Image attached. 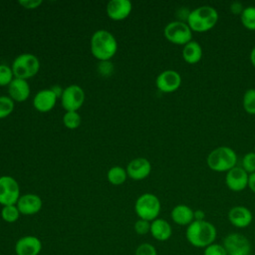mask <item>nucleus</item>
<instances>
[{
	"instance_id": "f257e3e1",
	"label": "nucleus",
	"mask_w": 255,
	"mask_h": 255,
	"mask_svg": "<svg viewBox=\"0 0 255 255\" xmlns=\"http://www.w3.org/2000/svg\"><path fill=\"white\" fill-rule=\"evenodd\" d=\"M216 236V227L207 220H194L186 227L185 231L188 243L196 248H206L214 243Z\"/></svg>"
},
{
	"instance_id": "f03ea898",
	"label": "nucleus",
	"mask_w": 255,
	"mask_h": 255,
	"mask_svg": "<svg viewBox=\"0 0 255 255\" xmlns=\"http://www.w3.org/2000/svg\"><path fill=\"white\" fill-rule=\"evenodd\" d=\"M218 12L209 5H203L190 11L187 25L192 32L204 33L211 30L218 21Z\"/></svg>"
},
{
	"instance_id": "7ed1b4c3",
	"label": "nucleus",
	"mask_w": 255,
	"mask_h": 255,
	"mask_svg": "<svg viewBox=\"0 0 255 255\" xmlns=\"http://www.w3.org/2000/svg\"><path fill=\"white\" fill-rule=\"evenodd\" d=\"M118 43L112 33L107 30L96 31L91 38V52L100 61H110L117 53Z\"/></svg>"
},
{
	"instance_id": "20e7f679",
	"label": "nucleus",
	"mask_w": 255,
	"mask_h": 255,
	"mask_svg": "<svg viewBox=\"0 0 255 255\" xmlns=\"http://www.w3.org/2000/svg\"><path fill=\"white\" fill-rule=\"evenodd\" d=\"M206 163L215 172H227L236 166L237 154L229 146H218L208 153Z\"/></svg>"
},
{
	"instance_id": "39448f33",
	"label": "nucleus",
	"mask_w": 255,
	"mask_h": 255,
	"mask_svg": "<svg viewBox=\"0 0 255 255\" xmlns=\"http://www.w3.org/2000/svg\"><path fill=\"white\" fill-rule=\"evenodd\" d=\"M160 208L161 205L158 197L152 193L141 194L134 204V211L138 218L149 222L158 218Z\"/></svg>"
},
{
	"instance_id": "423d86ee",
	"label": "nucleus",
	"mask_w": 255,
	"mask_h": 255,
	"mask_svg": "<svg viewBox=\"0 0 255 255\" xmlns=\"http://www.w3.org/2000/svg\"><path fill=\"white\" fill-rule=\"evenodd\" d=\"M40 69L39 59L30 53H24L17 56L12 64V71L15 78L29 79L34 77Z\"/></svg>"
},
{
	"instance_id": "0eeeda50",
	"label": "nucleus",
	"mask_w": 255,
	"mask_h": 255,
	"mask_svg": "<svg viewBox=\"0 0 255 255\" xmlns=\"http://www.w3.org/2000/svg\"><path fill=\"white\" fill-rule=\"evenodd\" d=\"M163 35L165 39L175 45L184 46L192 41V31L185 22L178 20L171 21L164 27Z\"/></svg>"
},
{
	"instance_id": "6e6552de",
	"label": "nucleus",
	"mask_w": 255,
	"mask_h": 255,
	"mask_svg": "<svg viewBox=\"0 0 255 255\" xmlns=\"http://www.w3.org/2000/svg\"><path fill=\"white\" fill-rule=\"evenodd\" d=\"M222 245L227 255H249L251 252V244L248 238L237 232L227 234L223 239Z\"/></svg>"
},
{
	"instance_id": "1a4fd4ad",
	"label": "nucleus",
	"mask_w": 255,
	"mask_h": 255,
	"mask_svg": "<svg viewBox=\"0 0 255 255\" xmlns=\"http://www.w3.org/2000/svg\"><path fill=\"white\" fill-rule=\"evenodd\" d=\"M20 198L18 182L9 175L0 176V204L15 205Z\"/></svg>"
},
{
	"instance_id": "9d476101",
	"label": "nucleus",
	"mask_w": 255,
	"mask_h": 255,
	"mask_svg": "<svg viewBox=\"0 0 255 255\" xmlns=\"http://www.w3.org/2000/svg\"><path fill=\"white\" fill-rule=\"evenodd\" d=\"M85 101L84 90L78 85H70L64 89L61 97L63 108L67 112H77Z\"/></svg>"
},
{
	"instance_id": "9b49d317",
	"label": "nucleus",
	"mask_w": 255,
	"mask_h": 255,
	"mask_svg": "<svg viewBox=\"0 0 255 255\" xmlns=\"http://www.w3.org/2000/svg\"><path fill=\"white\" fill-rule=\"evenodd\" d=\"M155 85L162 93H173L181 85V76L175 70H164L156 77Z\"/></svg>"
},
{
	"instance_id": "f8f14e48",
	"label": "nucleus",
	"mask_w": 255,
	"mask_h": 255,
	"mask_svg": "<svg viewBox=\"0 0 255 255\" xmlns=\"http://www.w3.org/2000/svg\"><path fill=\"white\" fill-rule=\"evenodd\" d=\"M248 179L249 174L241 166L237 165L227 171L225 175L226 186L233 192H240L248 187Z\"/></svg>"
},
{
	"instance_id": "ddd939ff",
	"label": "nucleus",
	"mask_w": 255,
	"mask_h": 255,
	"mask_svg": "<svg viewBox=\"0 0 255 255\" xmlns=\"http://www.w3.org/2000/svg\"><path fill=\"white\" fill-rule=\"evenodd\" d=\"M14 249L16 255H39L42 250V242L36 236L26 235L16 241Z\"/></svg>"
},
{
	"instance_id": "4468645a",
	"label": "nucleus",
	"mask_w": 255,
	"mask_h": 255,
	"mask_svg": "<svg viewBox=\"0 0 255 255\" xmlns=\"http://www.w3.org/2000/svg\"><path fill=\"white\" fill-rule=\"evenodd\" d=\"M227 217L228 221L237 228H245L249 226L253 219L252 212L243 205H236L230 208Z\"/></svg>"
},
{
	"instance_id": "2eb2a0df",
	"label": "nucleus",
	"mask_w": 255,
	"mask_h": 255,
	"mask_svg": "<svg viewBox=\"0 0 255 255\" xmlns=\"http://www.w3.org/2000/svg\"><path fill=\"white\" fill-rule=\"evenodd\" d=\"M151 171L150 162L144 157H136L128 162L127 166L128 176L134 180L144 179Z\"/></svg>"
},
{
	"instance_id": "dca6fc26",
	"label": "nucleus",
	"mask_w": 255,
	"mask_h": 255,
	"mask_svg": "<svg viewBox=\"0 0 255 255\" xmlns=\"http://www.w3.org/2000/svg\"><path fill=\"white\" fill-rule=\"evenodd\" d=\"M19 211L23 215H33L38 213L43 205L40 196L32 193L21 195L16 203Z\"/></svg>"
},
{
	"instance_id": "f3484780",
	"label": "nucleus",
	"mask_w": 255,
	"mask_h": 255,
	"mask_svg": "<svg viewBox=\"0 0 255 255\" xmlns=\"http://www.w3.org/2000/svg\"><path fill=\"white\" fill-rule=\"evenodd\" d=\"M131 8L128 0H111L107 5V14L111 19L120 21L129 15Z\"/></svg>"
},
{
	"instance_id": "a211bd4d",
	"label": "nucleus",
	"mask_w": 255,
	"mask_h": 255,
	"mask_svg": "<svg viewBox=\"0 0 255 255\" xmlns=\"http://www.w3.org/2000/svg\"><path fill=\"white\" fill-rule=\"evenodd\" d=\"M57 99V96L51 89L42 90L38 92L34 97L33 105L37 111L41 113H46L51 111L55 107Z\"/></svg>"
},
{
	"instance_id": "6ab92c4d",
	"label": "nucleus",
	"mask_w": 255,
	"mask_h": 255,
	"mask_svg": "<svg viewBox=\"0 0 255 255\" xmlns=\"http://www.w3.org/2000/svg\"><path fill=\"white\" fill-rule=\"evenodd\" d=\"M9 97L16 102H24L30 95V86L26 80L14 78L8 86Z\"/></svg>"
},
{
	"instance_id": "aec40b11",
	"label": "nucleus",
	"mask_w": 255,
	"mask_h": 255,
	"mask_svg": "<svg viewBox=\"0 0 255 255\" xmlns=\"http://www.w3.org/2000/svg\"><path fill=\"white\" fill-rule=\"evenodd\" d=\"M170 217L175 224L188 226L192 221H194V210L186 204H177L172 208Z\"/></svg>"
},
{
	"instance_id": "412c9836",
	"label": "nucleus",
	"mask_w": 255,
	"mask_h": 255,
	"mask_svg": "<svg viewBox=\"0 0 255 255\" xmlns=\"http://www.w3.org/2000/svg\"><path fill=\"white\" fill-rule=\"evenodd\" d=\"M149 233L157 241H166L172 235V228L165 219L156 218L150 222Z\"/></svg>"
},
{
	"instance_id": "4be33fe9",
	"label": "nucleus",
	"mask_w": 255,
	"mask_h": 255,
	"mask_svg": "<svg viewBox=\"0 0 255 255\" xmlns=\"http://www.w3.org/2000/svg\"><path fill=\"white\" fill-rule=\"evenodd\" d=\"M203 52L201 45L196 41H190L183 46L182 49V58L183 60L190 65L197 64L202 58Z\"/></svg>"
},
{
	"instance_id": "5701e85b",
	"label": "nucleus",
	"mask_w": 255,
	"mask_h": 255,
	"mask_svg": "<svg viewBox=\"0 0 255 255\" xmlns=\"http://www.w3.org/2000/svg\"><path fill=\"white\" fill-rule=\"evenodd\" d=\"M127 176H128L127 170L119 165L111 167L110 170L108 171V179L114 185L123 184L126 181Z\"/></svg>"
},
{
	"instance_id": "b1692460",
	"label": "nucleus",
	"mask_w": 255,
	"mask_h": 255,
	"mask_svg": "<svg viewBox=\"0 0 255 255\" xmlns=\"http://www.w3.org/2000/svg\"><path fill=\"white\" fill-rule=\"evenodd\" d=\"M242 25L250 31H255V6L245 7L240 15Z\"/></svg>"
},
{
	"instance_id": "393cba45",
	"label": "nucleus",
	"mask_w": 255,
	"mask_h": 255,
	"mask_svg": "<svg viewBox=\"0 0 255 255\" xmlns=\"http://www.w3.org/2000/svg\"><path fill=\"white\" fill-rule=\"evenodd\" d=\"M20 211L17 205H6L1 209V217L4 221L8 223L16 222L20 217Z\"/></svg>"
},
{
	"instance_id": "a878e982",
	"label": "nucleus",
	"mask_w": 255,
	"mask_h": 255,
	"mask_svg": "<svg viewBox=\"0 0 255 255\" xmlns=\"http://www.w3.org/2000/svg\"><path fill=\"white\" fill-rule=\"evenodd\" d=\"M244 111L249 115H255V89H248L242 99Z\"/></svg>"
},
{
	"instance_id": "bb28decb",
	"label": "nucleus",
	"mask_w": 255,
	"mask_h": 255,
	"mask_svg": "<svg viewBox=\"0 0 255 255\" xmlns=\"http://www.w3.org/2000/svg\"><path fill=\"white\" fill-rule=\"evenodd\" d=\"M63 123L66 128L75 129L81 125V116L77 112H66L63 117Z\"/></svg>"
},
{
	"instance_id": "cd10ccee",
	"label": "nucleus",
	"mask_w": 255,
	"mask_h": 255,
	"mask_svg": "<svg viewBox=\"0 0 255 255\" xmlns=\"http://www.w3.org/2000/svg\"><path fill=\"white\" fill-rule=\"evenodd\" d=\"M14 110V102L8 96H0V119L8 117Z\"/></svg>"
},
{
	"instance_id": "c85d7f7f",
	"label": "nucleus",
	"mask_w": 255,
	"mask_h": 255,
	"mask_svg": "<svg viewBox=\"0 0 255 255\" xmlns=\"http://www.w3.org/2000/svg\"><path fill=\"white\" fill-rule=\"evenodd\" d=\"M241 167L248 173L251 174L255 172V152L250 151L244 154L242 157V165Z\"/></svg>"
},
{
	"instance_id": "c756f323",
	"label": "nucleus",
	"mask_w": 255,
	"mask_h": 255,
	"mask_svg": "<svg viewBox=\"0 0 255 255\" xmlns=\"http://www.w3.org/2000/svg\"><path fill=\"white\" fill-rule=\"evenodd\" d=\"M13 71L7 65H0V86H9L13 81Z\"/></svg>"
},
{
	"instance_id": "7c9ffc66",
	"label": "nucleus",
	"mask_w": 255,
	"mask_h": 255,
	"mask_svg": "<svg viewBox=\"0 0 255 255\" xmlns=\"http://www.w3.org/2000/svg\"><path fill=\"white\" fill-rule=\"evenodd\" d=\"M133 228H134V231L136 234L145 235V234L149 233V231H150V222L139 218L138 220H136L134 222Z\"/></svg>"
},
{
	"instance_id": "2f4dec72",
	"label": "nucleus",
	"mask_w": 255,
	"mask_h": 255,
	"mask_svg": "<svg viewBox=\"0 0 255 255\" xmlns=\"http://www.w3.org/2000/svg\"><path fill=\"white\" fill-rule=\"evenodd\" d=\"M203 255H227V252L222 244L212 243L204 248Z\"/></svg>"
},
{
	"instance_id": "473e14b6",
	"label": "nucleus",
	"mask_w": 255,
	"mask_h": 255,
	"mask_svg": "<svg viewBox=\"0 0 255 255\" xmlns=\"http://www.w3.org/2000/svg\"><path fill=\"white\" fill-rule=\"evenodd\" d=\"M134 255H157V251L152 244L141 243L136 247Z\"/></svg>"
},
{
	"instance_id": "72a5a7b5",
	"label": "nucleus",
	"mask_w": 255,
	"mask_h": 255,
	"mask_svg": "<svg viewBox=\"0 0 255 255\" xmlns=\"http://www.w3.org/2000/svg\"><path fill=\"white\" fill-rule=\"evenodd\" d=\"M114 70L113 64L110 61H101L99 64V72L103 76H110Z\"/></svg>"
},
{
	"instance_id": "f704fd0d",
	"label": "nucleus",
	"mask_w": 255,
	"mask_h": 255,
	"mask_svg": "<svg viewBox=\"0 0 255 255\" xmlns=\"http://www.w3.org/2000/svg\"><path fill=\"white\" fill-rule=\"evenodd\" d=\"M18 3L26 9H35L42 4V0H19Z\"/></svg>"
},
{
	"instance_id": "c9c22d12",
	"label": "nucleus",
	"mask_w": 255,
	"mask_h": 255,
	"mask_svg": "<svg viewBox=\"0 0 255 255\" xmlns=\"http://www.w3.org/2000/svg\"><path fill=\"white\" fill-rule=\"evenodd\" d=\"M244 6L242 3L238 2V1H235V2H232L231 5H230V12L234 15H241L243 10H244Z\"/></svg>"
},
{
	"instance_id": "e433bc0d",
	"label": "nucleus",
	"mask_w": 255,
	"mask_h": 255,
	"mask_svg": "<svg viewBox=\"0 0 255 255\" xmlns=\"http://www.w3.org/2000/svg\"><path fill=\"white\" fill-rule=\"evenodd\" d=\"M248 187L249 189L255 194V172L249 174V179H248Z\"/></svg>"
},
{
	"instance_id": "4c0bfd02",
	"label": "nucleus",
	"mask_w": 255,
	"mask_h": 255,
	"mask_svg": "<svg viewBox=\"0 0 255 255\" xmlns=\"http://www.w3.org/2000/svg\"><path fill=\"white\" fill-rule=\"evenodd\" d=\"M194 220H197V221L205 220V212L201 209L194 210Z\"/></svg>"
},
{
	"instance_id": "58836bf2",
	"label": "nucleus",
	"mask_w": 255,
	"mask_h": 255,
	"mask_svg": "<svg viewBox=\"0 0 255 255\" xmlns=\"http://www.w3.org/2000/svg\"><path fill=\"white\" fill-rule=\"evenodd\" d=\"M51 90L54 92V94L57 96V98H61L63 95V92H64V90H62V88L57 85L51 87Z\"/></svg>"
},
{
	"instance_id": "ea45409f",
	"label": "nucleus",
	"mask_w": 255,
	"mask_h": 255,
	"mask_svg": "<svg viewBox=\"0 0 255 255\" xmlns=\"http://www.w3.org/2000/svg\"><path fill=\"white\" fill-rule=\"evenodd\" d=\"M250 62L252 66L255 68V47H253L250 52Z\"/></svg>"
},
{
	"instance_id": "a19ab883",
	"label": "nucleus",
	"mask_w": 255,
	"mask_h": 255,
	"mask_svg": "<svg viewBox=\"0 0 255 255\" xmlns=\"http://www.w3.org/2000/svg\"><path fill=\"white\" fill-rule=\"evenodd\" d=\"M254 237H255V232H254Z\"/></svg>"
}]
</instances>
